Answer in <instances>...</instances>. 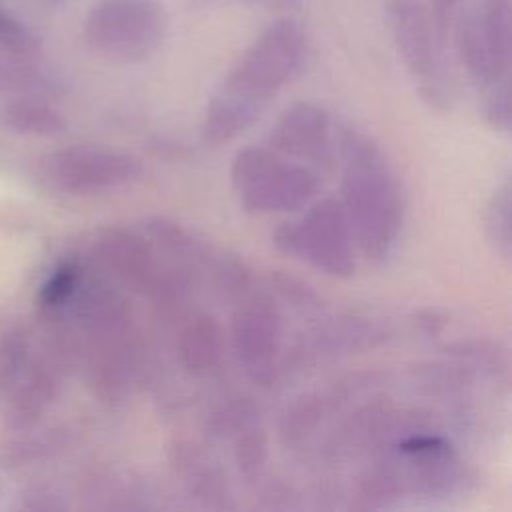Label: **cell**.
<instances>
[{
    "label": "cell",
    "mask_w": 512,
    "mask_h": 512,
    "mask_svg": "<svg viewBox=\"0 0 512 512\" xmlns=\"http://www.w3.org/2000/svg\"><path fill=\"white\" fill-rule=\"evenodd\" d=\"M46 2H50V4H58V2H62V0H46Z\"/></svg>",
    "instance_id": "cell-33"
},
{
    "label": "cell",
    "mask_w": 512,
    "mask_h": 512,
    "mask_svg": "<svg viewBox=\"0 0 512 512\" xmlns=\"http://www.w3.org/2000/svg\"><path fill=\"white\" fill-rule=\"evenodd\" d=\"M0 54L16 60H38L42 40L0 4Z\"/></svg>",
    "instance_id": "cell-22"
},
{
    "label": "cell",
    "mask_w": 512,
    "mask_h": 512,
    "mask_svg": "<svg viewBox=\"0 0 512 512\" xmlns=\"http://www.w3.org/2000/svg\"><path fill=\"white\" fill-rule=\"evenodd\" d=\"M386 328L362 316H342L328 320L306 334V338L294 348V362H316L340 354H352L370 350L386 340Z\"/></svg>",
    "instance_id": "cell-14"
},
{
    "label": "cell",
    "mask_w": 512,
    "mask_h": 512,
    "mask_svg": "<svg viewBox=\"0 0 512 512\" xmlns=\"http://www.w3.org/2000/svg\"><path fill=\"white\" fill-rule=\"evenodd\" d=\"M418 324H420V328L426 332V334H438L442 328H444V318L442 316H438L436 312H432V310H428V312H424L420 318H418Z\"/></svg>",
    "instance_id": "cell-32"
},
{
    "label": "cell",
    "mask_w": 512,
    "mask_h": 512,
    "mask_svg": "<svg viewBox=\"0 0 512 512\" xmlns=\"http://www.w3.org/2000/svg\"><path fill=\"white\" fill-rule=\"evenodd\" d=\"M230 184L250 214L292 212L312 202L320 180L314 168L268 146H244L230 164Z\"/></svg>",
    "instance_id": "cell-5"
},
{
    "label": "cell",
    "mask_w": 512,
    "mask_h": 512,
    "mask_svg": "<svg viewBox=\"0 0 512 512\" xmlns=\"http://www.w3.org/2000/svg\"><path fill=\"white\" fill-rule=\"evenodd\" d=\"M272 284H274V290L284 300L294 302V306H304L306 308V306H316L314 302H318L316 292L298 278H292V276H286V274H274Z\"/></svg>",
    "instance_id": "cell-28"
},
{
    "label": "cell",
    "mask_w": 512,
    "mask_h": 512,
    "mask_svg": "<svg viewBox=\"0 0 512 512\" xmlns=\"http://www.w3.org/2000/svg\"><path fill=\"white\" fill-rule=\"evenodd\" d=\"M266 146L310 168H330L334 162L330 116L314 102H294L272 124Z\"/></svg>",
    "instance_id": "cell-11"
},
{
    "label": "cell",
    "mask_w": 512,
    "mask_h": 512,
    "mask_svg": "<svg viewBox=\"0 0 512 512\" xmlns=\"http://www.w3.org/2000/svg\"><path fill=\"white\" fill-rule=\"evenodd\" d=\"M226 342L244 376L270 386L282 368V318L268 296H248L236 306Z\"/></svg>",
    "instance_id": "cell-9"
},
{
    "label": "cell",
    "mask_w": 512,
    "mask_h": 512,
    "mask_svg": "<svg viewBox=\"0 0 512 512\" xmlns=\"http://www.w3.org/2000/svg\"><path fill=\"white\" fill-rule=\"evenodd\" d=\"M452 356L470 366L472 370H482L494 378H502L508 374V358L506 352L498 348V344L488 340H458L450 344Z\"/></svg>",
    "instance_id": "cell-23"
},
{
    "label": "cell",
    "mask_w": 512,
    "mask_h": 512,
    "mask_svg": "<svg viewBox=\"0 0 512 512\" xmlns=\"http://www.w3.org/2000/svg\"><path fill=\"white\" fill-rule=\"evenodd\" d=\"M0 122L12 132L26 136H56L64 132L66 120L40 96H12L0 104Z\"/></svg>",
    "instance_id": "cell-17"
},
{
    "label": "cell",
    "mask_w": 512,
    "mask_h": 512,
    "mask_svg": "<svg viewBox=\"0 0 512 512\" xmlns=\"http://www.w3.org/2000/svg\"><path fill=\"white\" fill-rule=\"evenodd\" d=\"M308 38L290 18L268 24L238 56L206 104L200 138L222 148L248 130L304 68Z\"/></svg>",
    "instance_id": "cell-1"
},
{
    "label": "cell",
    "mask_w": 512,
    "mask_h": 512,
    "mask_svg": "<svg viewBox=\"0 0 512 512\" xmlns=\"http://www.w3.org/2000/svg\"><path fill=\"white\" fill-rule=\"evenodd\" d=\"M70 302L82 336L88 388L100 402H124L142 362V344L126 298L108 282L80 280Z\"/></svg>",
    "instance_id": "cell-3"
},
{
    "label": "cell",
    "mask_w": 512,
    "mask_h": 512,
    "mask_svg": "<svg viewBox=\"0 0 512 512\" xmlns=\"http://www.w3.org/2000/svg\"><path fill=\"white\" fill-rule=\"evenodd\" d=\"M482 30L500 58L512 62V14L510 0H484L478 12Z\"/></svg>",
    "instance_id": "cell-24"
},
{
    "label": "cell",
    "mask_w": 512,
    "mask_h": 512,
    "mask_svg": "<svg viewBox=\"0 0 512 512\" xmlns=\"http://www.w3.org/2000/svg\"><path fill=\"white\" fill-rule=\"evenodd\" d=\"M96 260L124 288L146 296L162 310H176L190 290V276L180 266L162 262L156 246L126 228H104L94 240Z\"/></svg>",
    "instance_id": "cell-6"
},
{
    "label": "cell",
    "mask_w": 512,
    "mask_h": 512,
    "mask_svg": "<svg viewBox=\"0 0 512 512\" xmlns=\"http://www.w3.org/2000/svg\"><path fill=\"white\" fill-rule=\"evenodd\" d=\"M510 210H512V186H510V180H504L490 194L484 208V216H482L484 236L490 248L494 250V254L504 260H510V252H512Z\"/></svg>",
    "instance_id": "cell-18"
},
{
    "label": "cell",
    "mask_w": 512,
    "mask_h": 512,
    "mask_svg": "<svg viewBox=\"0 0 512 512\" xmlns=\"http://www.w3.org/2000/svg\"><path fill=\"white\" fill-rule=\"evenodd\" d=\"M482 116L494 130L508 132L512 124V98H510V82L502 84L484 94Z\"/></svg>",
    "instance_id": "cell-27"
},
{
    "label": "cell",
    "mask_w": 512,
    "mask_h": 512,
    "mask_svg": "<svg viewBox=\"0 0 512 512\" xmlns=\"http://www.w3.org/2000/svg\"><path fill=\"white\" fill-rule=\"evenodd\" d=\"M262 504L266 508H294L296 506V494L292 486L282 484V482H270L262 488Z\"/></svg>",
    "instance_id": "cell-30"
},
{
    "label": "cell",
    "mask_w": 512,
    "mask_h": 512,
    "mask_svg": "<svg viewBox=\"0 0 512 512\" xmlns=\"http://www.w3.org/2000/svg\"><path fill=\"white\" fill-rule=\"evenodd\" d=\"M32 354L30 336L26 330L14 326L0 336V400L20 378Z\"/></svg>",
    "instance_id": "cell-21"
},
{
    "label": "cell",
    "mask_w": 512,
    "mask_h": 512,
    "mask_svg": "<svg viewBox=\"0 0 512 512\" xmlns=\"http://www.w3.org/2000/svg\"><path fill=\"white\" fill-rule=\"evenodd\" d=\"M60 354L54 344H48L42 354L32 348L20 378L0 400L2 416L10 428L26 430L34 426L54 402L60 384V364L64 360Z\"/></svg>",
    "instance_id": "cell-12"
},
{
    "label": "cell",
    "mask_w": 512,
    "mask_h": 512,
    "mask_svg": "<svg viewBox=\"0 0 512 512\" xmlns=\"http://www.w3.org/2000/svg\"><path fill=\"white\" fill-rule=\"evenodd\" d=\"M198 4H218V2H232V4H246V6H262V8H292L298 0H194Z\"/></svg>",
    "instance_id": "cell-31"
},
{
    "label": "cell",
    "mask_w": 512,
    "mask_h": 512,
    "mask_svg": "<svg viewBox=\"0 0 512 512\" xmlns=\"http://www.w3.org/2000/svg\"><path fill=\"white\" fill-rule=\"evenodd\" d=\"M272 244L332 278H350L356 270L352 228L336 198L316 200L300 218L276 226Z\"/></svg>",
    "instance_id": "cell-7"
},
{
    "label": "cell",
    "mask_w": 512,
    "mask_h": 512,
    "mask_svg": "<svg viewBox=\"0 0 512 512\" xmlns=\"http://www.w3.org/2000/svg\"><path fill=\"white\" fill-rule=\"evenodd\" d=\"M342 166L340 204L356 250L370 262L386 260L402 232L406 200L398 174L378 142L358 128L338 132Z\"/></svg>",
    "instance_id": "cell-2"
},
{
    "label": "cell",
    "mask_w": 512,
    "mask_h": 512,
    "mask_svg": "<svg viewBox=\"0 0 512 512\" xmlns=\"http://www.w3.org/2000/svg\"><path fill=\"white\" fill-rule=\"evenodd\" d=\"M372 382V374L368 372H356L350 376L340 378L338 382L318 388L314 392L302 394L296 398L282 414L280 418V436L290 446H300L310 436L316 434V430L336 412L342 410V406L352 400L354 396H360Z\"/></svg>",
    "instance_id": "cell-13"
},
{
    "label": "cell",
    "mask_w": 512,
    "mask_h": 512,
    "mask_svg": "<svg viewBox=\"0 0 512 512\" xmlns=\"http://www.w3.org/2000/svg\"><path fill=\"white\" fill-rule=\"evenodd\" d=\"M80 280H82V270L78 264H74V262L60 264L40 288L38 300H40L42 308L58 310V308L70 304V298L74 296Z\"/></svg>",
    "instance_id": "cell-25"
},
{
    "label": "cell",
    "mask_w": 512,
    "mask_h": 512,
    "mask_svg": "<svg viewBox=\"0 0 512 512\" xmlns=\"http://www.w3.org/2000/svg\"><path fill=\"white\" fill-rule=\"evenodd\" d=\"M168 32L162 0H96L82 26L86 48L108 64H140L152 58Z\"/></svg>",
    "instance_id": "cell-4"
},
{
    "label": "cell",
    "mask_w": 512,
    "mask_h": 512,
    "mask_svg": "<svg viewBox=\"0 0 512 512\" xmlns=\"http://www.w3.org/2000/svg\"><path fill=\"white\" fill-rule=\"evenodd\" d=\"M142 164L136 156L102 148L70 146L52 152L42 162L46 182L66 194H102L138 180Z\"/></svg>",
    "instance_id": "cell-10"
},
{
    "label": "cell",
    "mask_w": 512,
    "mask_h": 512,
    "mask_svg": "<svg viewBox=\"0 0 512 512\" xmlns=\"http://www.w3.org/2000/svg\"><path fill=\"white\" fill-rule=\"evenodd\" d=\"M52 76L36 60H16L0 54V96H40L54 90Z\"/></svg>",
    "instance_id": "cell-19"
},
{
    "label": "cell",
    "mask_w": 512,
    "mask_h": 512,
    "mask_svg": "<svg viewBox=\"0 0 512 512\" xmlns=\"http://www.w3.org/2000/svg\"><path fill=\"white\" fill-rule=\"evenodd\" d=\"M388 24L396 52L420 98L436 110L454 102L452 78L446 68L444 44L436 36L428 10L420 0H390Z\"/></svg>",
    "instance_id": "cell-8"
},
{
    "label": "cell",
    "mask_w": 512,
    "mask_h": 512,
    "mask_svg": "<svg viewBox=\"0 0 512 512\" xmlns=\"http://www.w3.org/2000/svg\"><path fill=\"white\" fill-rule=\"evenodd\" d=\"M460 2L462 0H430L428 16H430L432 28H434V32H436V36L440 38L442 44H446V36H448L450 26L456 18Z\"/></svg>",
    "instance_id": "cell-29"
},
{
    "label": "cell",
    "mask_w": 512,
    "mask_h": 512,
    "mask_svg": "<svg viewBox=\"0 0 512 512\" xmlns=\"http://www.w3.org/2000/svg\"><path fill=\"white\" fill-rule=\"evenodd\" d=\"M226 332L210 312H196L180 326L176 352L182 368L192 376L212 374L226 352Z\"/></svg>",
    "instance_id": "cell-16"
},
{
    "label": "cell",
    "mask_w": 512,
    "mask_h": 512,
    "mask_svg": "<svg viewBox=\"0 0 512 512\" xmlns=\"http://www.w3.org/2000/svg\"><path fill=\"white\" fill-rule=\"evenodd\" d=\"M170 464L180 478L186 494L204 508H232V494L226 474L220 466L194 442L174 440L168 446Z\"/></svg>",
    "instance_id": "cell-15"
},
{
    "label": "cell",
    "mask_w": 512,
    "mask_h": 512,
    "mask_svg": "<svg viewBox=\"0 0 512 512\" xmlns=\"http://www.w3.org/2000/svg\"><path fill=\"white\" fill-rule=\"evenodd\" d=\"M268 456V436L258 424H250L234 434V464L246 482L256 484L262 480Z\"/></svg>",
    "instance_id": "cell-20"
},
{
    "label": "cell",
    "mask_w": 512,
    "mask_h": 512,
    "mask_svg": "<svg viewBox=\"0 0 512 512\" xmlns=\"http://www.w3.org/2000/svg\"><path fill=\"white\" fill-rule=\"evenodd\" d=\"M250 424H256V410L248 402H232L218 408L210 416V420L206 422V430L210 432V436L224 438L238 434Z\"/></svg>",
    "instance_id": "cell-26"
}]
</instances>
